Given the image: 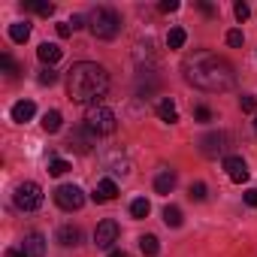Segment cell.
I'll return each instance as SVG.
<instances>
[{
  "label": "cell",
  "mask_w": 257,
  "mask_h": 257,
  "mask_svg": "<svg viewBox=\"0 0 257 257\" xmlns=\"http://www.w3.org/2000/svg\"><path fill=\"white\" fill-rule=\"evenodd\" d=\"M55 203H58L64 212H76V209L85 206V194H82V188H76V185H61V188L55 191Z\"/></svg>",
  "instance_id": "6"
},
{
  "label": "cell",
  "mask_w": 257,
  "mask_h": 257,
  "mask_svg": "<svg viewBox=\"0 0 257 257\" xmlns=\"http://www.w3.org/2000/svg\"><path fill=\"white\" fill-rule=\"evenodd\" d=\"M115 197H118L115 179H100L97 188H94V200H97V203H109V200H115Z\"/></svg>",
  "instance_id": "12"
},
{
  "label": "cell",
  "mask_w": 257,
  "mask_h": 257,
  "mask_svg": "<svg viewBox=\"0 0 257 257\" xmlns=\"http://www.w3.org/2000/svg\"><path fill=\"white\" fill-rule=\"evenodd\" d=\"M37 55H40V61H43V64H49V67H52V64H58V61H61V55H64V52H61V46H55V43H43V46L37 49Z\"/></svg>",
  "instance_id": "14"
},
{
  "label": "cell",
  "mask_w": 257,
  "mask_h": 257,
  "mask_svg": "<svg viewBox=\"0 0 257 257\" xmlns=\"http://www.w3.org/2000/svg\"><path fill=\"white\" fill-rule=\"evenodd\" d=\"M85 127H88L94 137H109V134H115L118 118H115V112L106 109V106H91V109L85 112Z\"/></svg>",
  "instance_id": "4"
},
{
  "label": "cell",
  "mask_w": 257,
  "mask_h": 257,
  "mask_svg": "<svg viewBox=\"0 0 257 257\" xmlns=\"http://www.w3.org/2000/svg\"><path fill=\"white\" fill-rule=\"evenodd\" d=\"M245 203H248L251 209H257V188H251V191H245Z\"/></svg>",
  "instance_id": "33"
},
{
  "label": "cell",
  "mask_w": 257,
  "mask_h": 257,
  "mask_svg": "<svg viewBox=\"0 0 257 257\" xmlns=\"http://www.w3.org/2000/svg\"><path fill=\"white\" fill-rule=\"evenodd\" d=\"M43 131H46V134H58V131H61V112H58V109H52V112L43 115Z\"/></svg>",
  "instance_id": "20"
},
{
  "label": "cell",
  "mask_w": 257,
  "mask_h": 257,
  "mask_svg": "<svg viewBox=\"0 0 257 257\" xmlns=\"http://www.w3.org/2000/svg\"><path fill=\"white\" fill-rule=\"evenodd\" d=\"M94 140H97V137L82 124L79 131H73V137H70V149H76V152H91V143H94Z\"/></svg>",
  "instance_id": "11"
},
{
  "label": "cell",
  "mask_w": 257,
  "mask_h": 257,
  "mask_svg": "<svg viewBox=\"0 0 257 257\" xmlns=\"http://www.w3.org/2000/svg\"><path fill=\"white\" fill-rule=\"evenodd\" d=\"M25 7H28V10H34V13H37V16H43V19L55 16V7H52V4H43V0H25Z\"/></svg>",
  "instance_id": "21"
},
{
  "label": "cell",
  "mask_w": 257,
  "mask_h": 257,
  "mask_svg": "<svg viewBox=\"0 0 257 257\" xmlns=\"http://www.w3.org/2000/svg\"><path fill=\"white\" fill-rule=\"evenodd\" d=\"M13 200H16V206L22 212H37L43 206V188L37 182H22L16 188V194H13Z\"/></svg>",
  "instance_id": "5"
},
{
  "label": "cell",
  "mask_w": 257,
  "mask_h": 257,
  "mask_svg": "<svg viewBox=\"0 0 257 257\" xmlns=\"http://www.w3.org/2000/svg\"><path fill=\"white\" fill-rule=\"evenodd\" d=\"M185 40H188L185 28H170V34H167V46H170V49H182Z\"/></svg>",
  "instance_id": "22"
},
{
  "label": "cell",
  "mask_w": 257,
  "mask_h": 257,
  "mask_svg": "<svg viewBox=\"0 0 257 257\" xmlns=\"http://www.w3.org/2000/svg\"><path fill=\"white\" fill-rule=\"evenodd\" d=\"M206 194H209V188H206L203 182H194V185H191V200L203 203V200H206Z\"/></svg>",
  "instance_id": "26"
},
{
  "label": "cell",
  "mask_w": 257,
  "mask_h": 257,
  "mask_svg": "<svg viewBox=\"0 0 257 257\" xmlns=\"http://www.w3.org/2000/svg\"><path fill=\"white\" fill-rule=\"evenodd\" d=\"M242 43H245L242 31H230V34H227V46H233V49H242Z\"/></svg>",
  "instance_id": "29"
},
{
  "label": "cell",
  "mask_w": 257,
  "mask_h": 257,
  "mask_svg": "<svg viewBox=\"0 0 257 257\" xmlns=\"http://www.w3.org/2000/svg\"><path fill=\"white\" fill-rule=\"evenodd\" d=\"M109 257H131V254H127V251H112Z\"/></svg>",
  "instance_id": "39"
},
{
  "label": "cell",
  "mask_w": 257,
  "mask_h": 257,
  "mask_svg": "<svg viewBox=\"0 0 257 257\" xmlns=\"http://www.w3.org/2000/svg\"><path fill=\"white\" fill-rule=\"evenodd\" d=\"M34 115H37L34 100H19V103L13 106V121H16V124H25V121H31Z\"/></svg>",
  "instance_id": "13"
},
{
  "label": "cell",
  "mask_w": 257,
  "mask_h": 257,
  "mask_svg": "<svg viewBox=\"0 0 257 257\" xmlns=\"http://www.w3.org/2000/svg\"><path fill=\"white\" fill-rule=\"evenodd\" d=\"M0 61H4V70H7L10 76H16V73H19V67H16V61H13V55H4V58H0Z\"/></svg>",
  "instance_id": "32"
},
{
  "label": "cell",
  "mask_w": 257,
  "mask_h": 257,
  "mask_svg": "<svg viewBox=\"0 0 257 257\" xmlns=\"http://www.w3.org/2000/svg\"><path fill=\"white\" fill-rule=\"evenodd\" d=\"M70 25H73V31H79V28H85V19H82V16H73Z\"/></svg>",
  "instance_id": "36"
},
{
  "label": "cell",
  "mask_w": 257,
  "mask_h": 257,
  "mask_svg": "<svg viewBox=\"0 0 257 257\" xmlns=\"http://www.w3.org/2000/svg\"><path fill=\"white\" fill-rule=\"evenodd\" d=\"M28 37H31V25H28V22L10 25V40H13V43H28Z\"/></svg>",
  "instance_id": "19"
},
{
  "label": "cell",
  "mask_w": 257,
  "mask_h": 257,
  "mask_svg": "<svg viewBox=\"0 0 257 257\" xmlns=\"http://www.w3.org/2000/svg\"><path fill=\"white\" fill-rule=\"evenodd\" d=\"M164 224L167 227H182V209L179 206H167L164 209Z\"/></svg>",
  "instance_id": "23"
},
{
  "label": "cell",
  "mask_w": 257,
  "mask_h": 257,
  "mask_svg": "<svg viewBox=\"0 0 257 257\" xmlns=\"http://www.w3.org/2000/svg\"><path fill=\"white\" fill-rule=\"evenodd\" d=\"M115 242H118V224H115L112 218L100 221L97 230H94V245H97V248H112Z\"/></svg>",
  "instance_id": "7"
},
{
  "label": "cell",
  "mask_w": 257,
  "mask_h": 257,
  "mask_svg": "<svg viewBox=\"0 0 257 257\" xmlns=\"http://www.w3.org/2000/svg\"><path fill=\"white\" fill-rule=\"evenodd\" d=\"M173 188H176V173H173V170H164V173L155 179V191H158V194H173Z\"/></svg>",
  "instance_id": "17"
},
{
  "label": "cell",
  "mask_w": 257,
  "mask_h": 257,
  "mask_svg": "<svg viewBox=\"0 0 257 257\" xmlns=\"http://www.w3.org/2000/svg\"><path fill=\"white\" fill-rule=\"evenodd\" d=\"M67 170H70V164H67V161H61V158L49 161V173H52V176H64Z\"/></svg>",
  "instance_id": "25"
},
{
  "label": "cell",
  "mask_w": 257,
  "mask_h": 257,
  "mask_svg": "<svg viewBox=\"0 0 257 257\" xmlns=\"http://www.w3.org/2000/svg\"><path fill=\"white\" fill-rule=\"evenodd\" d=\"M239 106H242L245 112H257V97H254V94H245V97L239 100Z\"/></svg>",
  "instance_id": "30"
},
{
  "label": "cell",
  "mask_w": 257,
  "mask_h": 257,
  "mask_svg": "<svg viewBox=\"0 0 257 257\" xmlns=\"http://www.w3.org/2000/svg\"><path fill=\"white\" fill-rule=\"evenodd\" d=\"M224 170H227V176H230V182H236V185H242V182H248V164L242 161V158H224Z\"/></svg>",
  "instance_id": "9"
},
{
  "label": "cell",
  "mask_w": 257,
  "mask_h": 257,
  "mask_svg": "<svg viewBox=\"0 0 257 257\" xmlns=\"http://www.w3.org/2000/svg\"><path fill=\"white\" fill-rule=\"evenodd\" d=\"M58 242L67 245V248H70V245H79V242H82V230L73 227V224H64V227L58 230Z\"/></svg>",
  "instance_id": "15"
},
{
  "label": "cell",
  "mask_w": 257,
  "mask_h": 257,
  "mask_svg": "<svg viewBox=\"0 0 257 257\" xmlns=\"http://www.w3.org/2000/svg\"><path fill=\"white\" fill-rule=\"evenodd\" d=\"M182 73H185V82L200 88V91H209V94H221V91H230L236 85V70L227 58L215 55V52H194L182 61Z\"/></svg>",
  "instance_id": "1"
},
{
  "label": "cell",
  "mask_w": 257,
  "mask_h": 257,
  "mask_svg": "<svg viewBox=\"0 0 257 257\" xmlns=\"http://www.w3.org/2000/svg\"><path fill=\"white\" fill-rule=\"evenodd\" d=\"M254 131H257V115H254Z\"/></svg>",
  "instance_id": "40"
},
{
  "label": "cell",
  "mask_w": 257,
  "mask_h": 257,
  "mask_svg": "<svg viewBox=\"0 0 257 257\" xmlns=\"http://www.w3.org/2000/svg\"><path fill=\"white\" fill-rule=\"evenodd\" d=\"M149 212H152V206H149V200H146V197H140V200H134V203H131V215H134V218H146Z\"/></svg>",
  "instance_id": "24"
},
{
  "label": "cell",
  "mask_w": 257,
  "mask_h": 257,
  "mask_svg": "<svg viewBox=\"0 0 257 257\" xmlns=\"http://www.w3.org/2000/svg\"><path fill=\"white\" fill-rule=\"evenodd\" d=\"M227 134H206L203 140H200V152L206 155V158H218V155H224V149H227Z\"/></svg>",
  "instance_id": "8"
},
{
  "label": "cell",
  "mask_w": 257,
  "mask_h": 257,
  "mask_svg": "<svg viewBox=\"0 0 257 257\" xmlns=\"http://www.w3.org/2000/svg\"><path fill=\"white\" fill-rule=\"evenodd\" d=\"M58 34H61V37H70V34H73V25H70V22L58 25Z\"/></svg>",
  "instance_id": "35"
},
{
  "label": "cell",
  "mask_w": 257,
  "mask_h": 257,
  "mask_svg": "<svg viewBox=\"0 0 257 257\" xmlns=\"http://www.w3.org/2000/svg\"><path fill=\"white\" fill-rule=\"evenodd\" d=\"M109 91V73L94 61H79L67 70V94L79 106H100Z\"/></svg>",
  "instance_id": "2"
},
{
  "label": "cell",
  "mask_w": 257,
  "mask_h": 257,
  "mask_svg": "<svg viewBox=\"0 0 257 257\" xmlns=\"http://www.w3.org/2000/svg\"><path fill=\"white\" fill-rule=\"evenodd\" d=\"M179 10V0H164L161 4V13H176Z\"/></svg>",
  "instance_id": "34"
},
{
  "label": "cell",
  "mask_w": 257,
  "mask_h": 257,
  "mask_svg": "<svg viewBox=\"0 0 257 257\" xmlns=\"http://www.w3.org/2000/svg\"><path fill=\"white\" fill-rule=\"evenodd\" d=\"M55 82H58V73L52 67H43L40 70V85H55Z\"/></svg>",
  "instance_id": "27"
},
{
  "label": "cell",
  "mask_w": 257,
  "mask_h": 257,
  "mask_svg": "<svg viewBox=\"0 0 257 257\" xmlns=\"http://www.w3.org/2000/svg\"><path fill=\"white\" fill-rule=\"evenodd\" d=\"M140 251H143L146 257H158V254H161V242H158V236H155V233H146V236L140 239Z\"/></svg>",
  "instance_id": "18"
},
{
  "label": "cell",
  "mask_w": 257,
  "mask_h": 257,
  "mask_svg": "<svg viewBox=\"0 0 257 257\" xmlns=\"http://www.w3.org/2000/svg\"><path fill=\"white\" fill-rule=\"evenodd\" d=\"M194 118H197L200 124H209V121H212V109H209V106H197V109H194Z\"/></svg>",
  "instance_id": "28"
},
{
  "label": "cell",
  "mask_w": 257,
  "mask_h": 257,
  "mask_svg": "<svg viewBox=\"0 0 257 257\" xmlns=\"http://www.w3.org/2000/svg\"><path fill=\"white\" fill-rule=\"evenodd\" d=\"M22 251L28 257H46V239H43V233H28L25 242H22Z\"/></svg>",
  "instance_id": "10"
},
{
  "label": "cell",
  "mask_w": 257,
  "mask_h": 257,
  "mask_svg": "<svg viewBox=\"0 0 257 257\" xmlns=\"http://www.w3.org/2000/svg\"><path fill=\"white\" fill-rule=\"evenodd\" d=\"M233 13H236V19H239V22H245V19L251 16V7H248V4H236V7H233Z\"/></svg>",
  "instance_id": "31"
},
{
  "label": "cell",
  "mask_w": 257,
  "mask_h": 257,
  "mask_svg": "<svg viewBox=\"0 0 257 257\" xmlns=\"http://www.w3.org/2000/svg\"><path fill=\"white\" fill-rule=\"evenodd\" d=\"M200 10H203L206 16H215V7H212V4H200Z\"/></svg>",
  "instance_id": "38"
},
{
  "label": "cell",
  "mask_w": 257,
  "mask_h": 257,
  "mask_svg": "<svg viewBox=\"0 0 257 257\" xmlns=\"http://www.w3.org/2000/svg\"><path fill=\"white\" fill-rule=\"evenodd\" d=\"M158 115H161V121H167V124H176V121H179V109H176V103H173L170 97H164V100L158 103Z\"/></svg>",
  "instance_id": "16"
},
{
  "label": "cell",
  "mask_w": 257,
  "mask_h": 257,
  "mask_svg": "<svg viewBox=\"0 0 257 257\" xmlns=\"http://www.w3.org/2000/svg\"><path fill=\"white\" fill-rule=\"evenodd\" d=\"M88 28H91V34L97 40H115L118 31H121V16L115 10H109V7H97L88 16Z\"/></svg>",
  "instance_id": "3"
},
{
  "label": "cell",
  "mask_w": 257,
  "mask_h": 257,
  "mask_svg": "<svg viewBox=\"0 0 257 257\" xmlns=\"http://www.w3.org/2000/svg\"><path fill=\"white\" fill-rule=\"evenodd\" d=\"M7 257H28V254H25L22 248H10V251H7Z\"/></svg>",
  "instance_id": "37"
}]
</instances>
